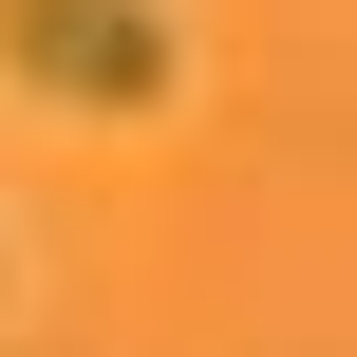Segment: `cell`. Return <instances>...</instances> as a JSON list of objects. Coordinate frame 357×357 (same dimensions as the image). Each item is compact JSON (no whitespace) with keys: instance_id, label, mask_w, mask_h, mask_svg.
Returning <instances> with one entry per match:
<instances>
[{"instance_id":"1","label":"cell","mask_w":357,"mask_h":357,"mask_svg":"<svg viewBox=\"0 0 357 357\" xmlns=\"http://www.w3.org/2000/svg\"><path fill=\"white\" fill-rule=\"evenodd\" d=\"M0 75H19L38 113H169L188 19H169V0H0Z\"/></svg>"}]
</instances>
